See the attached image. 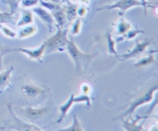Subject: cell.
Instances as JSON below:
<instances>
[{
  "label": "cell",
  "mask_w": 158,
  "mask_h": 131,
  "mask_svg": "<svg viewBox=\"0 0 158 131\" xmlns=\"http://www.w3.org/2000/svg\"><path fill=\"white\" fill-rule=\"evenodd\" d=\"M66 50H67L68 54L70 55L75 63L77 74L80 75L81 73L86 72L89 69V65L94 55L93 54H87L82 52L77 46L73 37H71L70 39H69Z\"/></svg>",
  "instance_id": "1"
},
{
  "label": "cell",
  "mask_w": 158,
  "mask_h": 131,
  "mask_svg": "<svg viewBox=\"0 0 158 131\" xmlns=\"http://www.w3.org/2000/svg\"><path fill=\"white\" fill-rule=\"evenodd\" d=\"M157 85L156 84L154 86H151L150 89H148L145 92L138 94L137 96H134V98L131 100V103H129V105L127 106V109H125L124 112L122 114H120L119 117H116L114 120H121V119L125 118V117H131L135 112L137 107L143 106V105L146 104V103H151L154 100V94L157 92Z\"/></svg>",
  "instance_id": "2"
},
{
  "label": "cell",
  "mask_w": 158,
  "mask_h": 131,
  "mask_svg": "<svg viewBox=\"0 0 158 131\" xmlns=\"http://www.w3.org/2000/svg\"><path fill=\"white\" fill-rule=\"evenodd\" d=\"M55 26L57 28L56 32L44 42L45 52L46 53H52L54 51L64 52L69 42L67 38L68 29L60 28L56 24Z\"/></svg>",
  "instance_id": "3"
},
{
  "label": "cell",
  "mask_w": 158,
  "mask_h": 131,
  "mask_svg": "<svg viewBox=\"0 0 158 131\" xmlns=\"http://www.w3.org/2000/svg\"><path fill=\"white\" fill-rule=\"evenodd\" d=\"M8 109L9 113V120L4 123V126L1 127V129L6 130H18V131H43V129L40 126L29 123L23 121L15 115V112L12 109V104L11 103L7 104Z\"/></svg>",
  "instance_id": "4"
},
{
  "label": "cell",
  "mask_w": 158,
  "mask_h": 131,
  "mask_svg": "<svg viewBox=\"0 0 158 131\" xmlns=\"http://www.w3.org/2000/svg\"><path fill=\"white\" fill-rule=\"evenodd\" d=\"M154 43V39L153 38H145L143 39H137L136 46L131 50H128L126 53L123 55H117V59L120 61H125L132 58H136L140 54H143L146 51L147 48Z\"/></svg>",
  "instance_id": "5"
},
{
  "label": "cell",
  "mask_w": 158,
  "mask_h": 131,
  "mask_svg": "<svg viewBox=\"0 0 158 131\" xmlns=\"http://www.w3.org/2000/svg\"><path fill=\"white\" fill-rule=\"evenodd\" d=\"M137 6H142L141 3L138 0H117L112 4H107L97 9V12L103 10H112L114 9H120L119 15L123 16L125 12L130 9Z\"/></svg>",
  "instance_id": "6"
},
{
  "label": "cell",
  "mask_w": 158,
  "mask_h": 131,
  "mask_svg": "<svg viewBox=\"0 0 158 131\" xmlns=\"http://www.w3.org/2000/svg\"><path fill=\"white\" fill-rule=\"evenodd\" d=\"M51 108H52V104H49L44 107H33V106H27L22 108L21 110L28 118L31 120H38L49 113Z\"/></svg>",
  "instance_id": "7"
},
{
  "label": "cell",
  "mask_w": 158,
  "mask_h": 131,
  "mask_svg": "<svg viewBox=\"0 0 158 131\" xmlns=\"http://www.w3.org/2000/svg\"><path fill=\"white\" fill-rule=\"evenodd\" d=\"M32 12L38 15L39 18L47 26L49 32H52L54 26H55V20L52 14L42 6H35L32 9Z\"/></svg>",
  "instance_id": "8"
},
{
  "label": "cell",
  "mask_w": 158,
  "mask_h": 131,
  "mask_svg": "<svg viewBox=\"0 0 158 131\" xmlns=\"http://www.w3.org/2000/svg\"><path fill=\"white\" fill-rule=\"evenodd\" d=\"M48 89L44 86L32 83H26L22 86L21 92L25 96L29 98H36L39 96L43 95L47 92Z\"/></svg>",
  "instance_id": "9"
},
{
  "label": "cell",
  "mask_w": 158,
  "mask_h": 131,
  "mask_svg": "<svg viewBox=\"0 0 158 131\" xmlns=\"http://www.w3.org/2000/svg\"><path fill=\"white\" fill-rule=\"evenodd\" d=\"M17 52H20L27 55L30 59L37 60L42 63V59L45 53V43L40 45L36 49H26V48H17Z\"/></svg>",
  "instance_id": "10"
},
{
  "label": "cell",
  "mask_w": 158,
  "mask_h": 131,
  "mask_svg": "<svg viewBox=\"0 0 158 131\" xmlns=\"http://www.w3.org/2000/svg\"><path fill=\"white\" fill-rule=\"evenodd\" d=\"M147 116H140L139 117L137 115V118L133 119L131 117H128L127 120H124L123 119H121V126L125 130L127 131H143L145 130L143 128V124L138 125L137 123L142 119H147Z\"/></svg>",
  "instance_id": "11"
},
{
  "label": "cell",
  "mask_w": 158,
  "mask_h": 131,
  "mask_svg": "<svg viewBox=\"0 0 158 131\" xmlns=\"http://www.w3.org/2000/svg\"><path fill=\"white\" fill-rule=\"evenodd\" d=\"M14 70L13 66H10L6 70L0 71V92H2L8 86L11 85L12 72Z\"/></svg>",
  "instance_id": "12"
},
{
  "label": "cell",
  "mask_w": 158,
  "mask_h": 131,
  "mask_svg": "<svg viewBox=\"0 0 158 131\" xmlns=\"http://www.w3.org/2000/svg\"><path fill=\"white\" fill-rule=\"evenodd\" d=\"M34 22V15L32 10L29 9H22L21 14H20L19 18L17 22L16 26L18 28L21 26H26V25L32 24Z\"/></svg>",
  "instance_id": "13"
},
{
  "label": "cell",
  "mask_w": 158,
  "mask_h": 131,
  "mask_svg": "<svg viewBox=\"0 0 158 131\" xmlns=\"http://www.w3.org/2000/svg\"><path fill=\"white\" fill-rule=\"evenodd\" d=\"M112 26H114V29H115V33L117 35H123L124 33H126L128 30L132 28L131 26V23H129L128 21H127L123 17H120V19L118 21H117L116 23H112Z\"/></svg>",
  "instance_id": "14"
},
{
  "label": "cell",
  "mask_w": 158,
  "mask_h": 131,
  "mask_svg": "<svg viewBox=\"0 0 158 131\" xmlns=\"http://www.w3.org/2000/svg\"><path fill=\"white\" fill-rule=\"evenodd\" d=\"M74 103H74V94H71L67 101L65 102L63 104H62L61 106L59 107L60 115L59 119L57 120V121L55 123H60L63 121V120H64V118L66 117V116L67 115L68 112H69V109H71V107H72Z\"/></svg>",
  "instance_id": "15"
},
{
  "label": "cell",
  "mask_w": 158,
  "mask_h": 131,
  "mask_svg": "<svg viewBox=\"0 0 158 131\" xmlns=\"http://www.w3.org/2000/svg\"><path fill=\"white\" fill-rule=\"evenodd\" d=\"M52 15L53 16L55 23L57 26H60V28L64 27L65 25L66 24V22H67V18H66L64 7L60 6L59 9L52 11Z\"/></svg>",
  "instance_id": "16"
},
{
  "label": "cell",
  "mask_w": 158,
  "mask_h": 131,
  "mask_svg": "<svg viewBox=\"0 0 158 131\" xmlns=\"http://www.w3.org/2000/svg\"><path fill=\"white\" fill-rule=\"evenodd\" d=\"M157 49L151 50L150 52H148V55H144V56L141 57V58L137 60V63L134 65V67H143V66H149V65H151L152 63H154V62H156L155 58L154 56V54L157 53Z\"/></svg>",
  "instance_id": "17"
},
{
  "label": "cell",
  "mask_w": 158,
  "mask_h": 131,
  "mask_svg": "<svg viewBox=\"0 0 158 131\" xmlns=\"http://www.w3.org/2000/svg\"><path fill=\"white\" fill-rule=\"evenodd\" d=\"M78 5L79 4H77V3H73V2H69L64 5V9L66 18H67V22L74 21L78 17L77 14Z\"/></svg>",
  "instance_id": "18"
},
{
  "label": "cell",
  "mask_w": 158,
  "mask_h": 131,
  "mask_svg": "<svg viewBox=\"0 0 158 131\" xmlns=\"http://www.w3.org/2000/svg\"><path fill=\"white\" fill-rule=\"evenodd\" d=\"M18 32H17V36L19 39H25L27 37L32 36L36 32L37 27L34 25H26L19 27Z\"/></svg>",
  "instance_id": "19"
},
{
  "label": "cell",
  "mask_w": 158,
  "mask_h": 131,
  "mask_svg": "<svg viewBox=\"0 0 158 131\" xmlns=\"http://www.w3.org/2000/svg\"><path fill=\"white\" fill-rule=\"evenodd\" d=\"M140 33H144V31L142 30V29H132L131 28L130 30H128L126 33H124L123 35H120V37L117 39L115 40L116 43H120V42L125 41V40H130L132 39L135 38L137 35Z\"/></svg>",
  "instance_id": "20"
},
{
  "label": "cell",
  "mask_w": 158,
  "mask_h": 131,
  "mask_svg": "<svg viewBox=\"0 0 158 131\" xmlns=\"http://www.w3.org/2000/svg\"><path fill=\"white\" fill-rule=\"evenodd\" d=\"M85 128L83 126L79 119L77 118V114L73 115V123L69 126L63 129H60L59 131H84Z\"/></svg>",
  "instance_id": "21"
},
{
  "label": "cell",
  "mask_w": 158,
  "mask_h": 131,
  "mask_svg": "<svg viewBox=\"0 0 158 131\" xmlns=\"http://www.w3.org/2000/svg\"><path fill=\"white\" fill-rule=\"evenodd\" d=\"M106 49H107V52L110 54L114 55L117 56L118 55L117 50L115 49L116 41L113 39L112 35H111L110 32H106Z\"/></svg>",
  "instance_id": "22"
},
{
  "label": "cell",
  "mask_w": 158,
  "mask_h": 131,
  "mask_svg": "<svg viewBox=\"0 0 158 131\" xmlns=\"http://www.w3.org/2000/svg\"><path fill=\"white\" fill-rule=\"evenodd\" d=\"M17 52V48H11L0 44V71L2 69V58L6 54Z\"/></svg>",
  "instance_id": "23"
},
{
  "label": "cell",
  "mask_w": 158,
  "mask_h": 131,
  "mask_svg": "<svg viewBox=\"0 0 158 131\" xmlns=\"http://www.w3.org/2000/svg\"><path fill=\"white\" fill-rule=\"evenodd\" d=\"M74 103H86V106L88 108L91 106V97L89 96V94H83L81 93L77 96H74Z\"/></svg>",
  "instance_id": "24"
},
{
  "label": "cell",
  "mask_w": 158,
  "mask_h": 131,
  "mask_svg": "<svg viewBox=\"0 0 158 131\" xmlns=\"http://www.w3.org/2000/svg\"><path fill=\"white\" fill-rule=\"evenodd\" d=\"M81 30V18H77L74 20V23H73L72 27L70 29V33L72 35H79Z\"/></svg>",
  "instance_id": "25"
},
{
  "label": "cell",
  "mask_w": 158,
  "mask_h": 131,
  "mask_svg": "<svg viewBox=\"0 0 158 131\" xmlns=\"http://www.w3.org/2000/svg\"><path fill=\"white\" fill-rule=\"evenodd\" d=\"M0 30L6 36L9 37V38L14 39L17 37V32L11 29L10 28L6 26L4 24H0Z\"/></svg>",
  "instance_id": "26"
},
{
  "label": "cell",
  "mask_w": 158,
  "mask_h": 131,
  "mask_svg": "<svg viewBox=\"0 0 158 131\" xmlns=\"http://www.w3.org/2000/svg\"><path fill=\"white\" fill-rule=\"evenodd\" d=\"M12 15L13 14H12L11 12H0V24L9 23H14V17Z\"/></svg>",
  "instance_id": "27"
},
{
  "label": "cell",
  "mask_w": 158,
  "mask_h": 131,
  "mask_svg": "<svg viewBox=\"0 0 158 131\" xmlns=\"http://www.w3.org/2000/svg\"><path fill=\"white\" fill-rule=\"evenodd\" d=\"M88 10H89V9H88L87 6H86V5H78V8H77V16H79L80 18H83L86 15Z\"/></svg>",
  "instance_id": "28"
},
{
  "label": "cell",
  "mask_w": 158,
  "mask_h": 131,
  "mask_svg": "<svg viewBox=\"0 0 158 131\" xmlns=\"http://www.w3.org/2000/svg\"><path fill=\"white\" fill-rule=\"evenodd\" d=\"M39 3V0H22L19 2V5L23 8L34 7Z\"/></svg>",
  "instance_id": "29"
},
{
  "label": "cell",
  "mask_w": 158,
  "mask_h": 131,
  "mask_svg": "<svg viewBox=\"0 0 158 131\" xmlns=\"http://www.w3.org/2000/svg\"><path fill=\"white\" fill-rule=\"evenodd\" d=\"M6 2H7L9 7H10V9H11L10 12L14 15L19 7L18 2H17V0H6Z\"/></svg>",
  "instance_id": "30"
},
{
  "label": "cell",
  "mask_w": 158,
  "mask_h": 131,
  "mask_svg": "<svg viewBox=\"0 0 158 131\" xmlns=\"http://www.w3.org/2000/svg\"><path fill=\"white\" fill-rule=\"evenodd\" d=\"M80 91H81V93L89 94L91 91V86L90 85H89V83H83L80 85Z\"/></svg>",
  "instance_id": "31"
},
{
  "label": "cell",
  "mask_w": 158,
  "mask_h": 131,
  "mask_svg": "<svg viewBox=\"0 0 158 131\" xmlns=\"http://www.w3.org/2000/svg\"><path fill=\"white\" fill-rule=\"evenodd\" d=\"M140 3H141L142 7L143 8V12H144V15H148V12H147V9L148 8H153L154 9V6H151L149 2H148L147 0H138Z\"/></svg>",
  "instance_id": "32"
},
{
  "label": "cell",
  "mask_w": 158,
  "mask_h": 131,
  "mask_svg": "<svg viewBox=\"0 0 158 131\" xmlns=\"http://www.w3.org/2000/svg\"><path fill=\"white\" fill-rule=\"evenodd\" d=\"M90 1L91 0H77V2H78L80 4L86 5V6H88V5L90 3Z\"/></svg>",
  "instance_id": "33"
},
{
  "label": "cell",
  "mask_w": 158,
  "mask_h": 131,
  "mask_svg": "<svg viewBox=\"0 0 158 131\" xmlns=\"http://www.w3.org/2000/svg\"><path fill=\"white\" fill-rule=\"evenodd\" d=\"M47 1L53 3H56V4H61V0H47Z\"/></svg>",
  "instance_id": "34"
},
{
  "label": "cell",
  "mask_w": 158,
  "mask_h": 131,
  "mask_svg": "<svg viewBox=\"0 0 158 131\" xmlns=\"http://www.w3.org/2000/svg\"><path fill=\"white\" fill-rule=\"evenodd\" d=\"M69 2H72V0H61V4H66V3Z\"/></svg>",
  "instance_id": "35"
}]
</instances>
